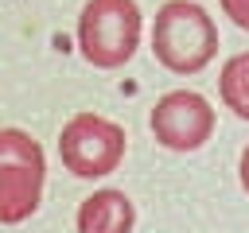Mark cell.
<instances>
[{"label": "cell", "instance_id": "obj_1", "mask_svg": "<svg viewBox=\"0 0 249 233\" xmlns=\"http://www.w3.org/2000/svg\"><path fill=\"white\" fill-rule=\"evenodd\" d=\"M152 54L175 78L206 70L218 54L214 16L195 0H163L152 19Z\"/></svg>", "mask_w": 249, "mask_h": 233}, {"label": "cell", "instance_id": "obj_2", "mask_svg": "<svg viewBox=\"0 0 249 233\" xmlns=\"http://www.w3.org/2000/svg\"><path fill=\"white\" fill-rule=\"evenodd\" d=\"M144 35L136 0H86L78 12V50L93 70H121L132 62Z\"/></svg>", "mask_w": 249, "mask_h": 233}, {"label": "cell", "instance_id": "obj_3", "mask_svg": "<svg viewBox=\"0 0 249 233\" xmlns=\"http://www.w3.org/2000/svg\"><path fill=\"white\" fill-rule=\"evenodd\" d=\"M47 186L43 144L23 128H0V225L27 221Z\"/></svg>", "mask_w": 249, "mask_h": 233}, {"label": "cell", "instance_id": "obj_4", "mask_svg": "<svg viewBox=\"0 0 249 233\" xmlns=\"http://www.w3.org/2000/svg\"><path fill=\"white\" fill-rule=\"evenodd\" d=\"M128 136L101 113H74L58 132V159L74 179H105L121 167Z\"/></svg>", "mask_w": 249, "mask_h": 233}, {"label": "cell", "instance_id": "obj_5", "mask_svg": "<svg viewBox=\"0 0 249 233\" xmlns=\"http://www.w3.org/2000/svg\"><path fill=\"white\" fill-rule=\"evenodd\" d=\"M214 124H218L214 105L195 89H171L148 113V128H152L156 144L167 151H179V155L198 151L214 136Z\"/></svg>", "mask_w": 249, "mask_h": 233}, {"label": "cell", "instance_id": "obj_6", "mask_svg": "<svg viewBox=\"0 0 249 233\" xmlns=\"http://www.w3.org/2000/svg\"><path fill=\"white\" fill-rule=\"evenodd\" d=\"M132 225H136V206L117 186H101L78 202V217H74L78 233H132Z\"/></svg>", "mask_w": 249, "mask_h": 233}, {"label": "cell", "instance_id": "obj_7", "mask_svg": "<svg viewBox=\"0 0 249 233\" xmlns=\"http://www.w3.org/2000/svg\"><path fill=\"white\" fill-rule=\"evenodd\" d=\"M218 97L237 120H249V50L226 58L218 74Z\"/></svg>", "mask_w": 249, "mask_h": 233}, {"label": "cell", "instance_id": "obj_8", "mask_svg": "<svg viewBox=\"0 0 249 233\" xmlns=\"http://www.w3.org/2000/svg\"><path fill=\"white\" fill-rule=\"evenodd\" d=\"M218 8H222V16H230L233 27L249 31V0H218Z\"/></svg>", "mask_w": 249, "mask_h": 233}, {"label": "cell", "instance_id": "obj_9", "mask_svg": "<svg viewBox=\"0 0 249 233\" xmlns=\"http://www.w3.org/2000/svg\"><path fill=\"white\" fill-rule=\"evenodd\" d=\"M237 183H241V190L249 194V144H245L241 155H237Z\"/></svg>", "mask_w": 249, "mask_h": 233}]
</instances>
